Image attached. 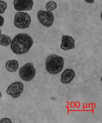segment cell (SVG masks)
Returning <instances> with one entry per match:
<instances>
[{"label":"cell","instance_id":"cell-7","mask_svg":"<svg viewBox=\"0 0 102 123\" xmlns=\"http://www.w3.org/2000/svg\"><path fill=\"white\" fill-rule=\"evenodd\" d=\"M13 5L17 11L31 10L34 5L33 0H14Z\"/></svg>","mask_w":102,"mask_h":123},{"label":"cell","instance_id":"cell-3","mask_svg":"<svg viewBox=\"0 0 102 123\" xmlns=\"http://www.w3.org/2000/svg\"><path fill=\"white\" fill-rule=\"evenodd\" d=\"M31 23V18L26 12H19L15 15L14 25L17 28L20 29H27L30 27Z\"/></svg>","mask_w":102,"mask_h":123},{"label":"cell","instance_id":"cell-18","mask_svg":"<svg viewBox=\"0 0 102 123\" xmlns=\"http://www.w3.org/2000/svg\"><path fill=\"white\" fill-rule=\"evenodd\" d=\"M1 34V29H0V35Z\"/></svg>","mask_w":102,"mask_h":123},{"label":"cell","instance_id":"cell-16","mask_svg":"<svg viewBox=\"0 0 102 123\" xmlns=\"http://www.w3.org/2000/svg\"><path fill=\"white\" fill-rule=\"evenodd\" d=\"M84 1L88 4H92L95 2V0H84Z\"/></svg>","mask_w":102,"mask_h":123},{"label":"cell","instance_id":"cell-1","mask_svg":"<svg viewBox=\"0 0 102 123\" xmlns=\"http://www.w3.org/2000/svg\"><path fill=\"white\" fill-rule=\"evenodd\" d=\"M33 44V40L29 35L20 33L13 39L10 44L12 51L16 55H21L28 52Z\"/></svg>","mask_w":102,"mask_h":123},{"label":"cell","instance_id":"cell-12","mask_svg":"<svg viewBox=\"0 0 102 123\" xmlns=\"http://www.w3.org/2000/svg\"><path fill=\"white\" fill-rule=\"evenodd\" d=\"M46 7L47 11H52L56 9L57 7V4L55 2L51 1L47 3Z\"/></svg>","mask_w":102,"mask_h":123},{"label":"cell","instance_id":"cell-15","mask_svg":"<svg viewBox=\"0 0 102 123\" xmlns=\"http://www.w3.org/2000/svg\"><path fill=\"white\" fill-rule=\"evenodd\" d=\"M4 17L0 15V27H2V26L4 25Z\"/></svg>","mask_w":102,"mask_h":123},{"label":"cell","instance_id":"cell-10","mask_svg":"<svg viewBox=\"0 0 102 123\" xmlns=\"http://www.w3.org/2000/svg\"><path fill=\"white\" fill-rule=\"evenodd\" d=\"M19 65L18 62L14 60H9L6 63L5 67L8 71L10 72H16L19 69Z\"/></svg>","mask_w":102,"mask_h":123},{"label":"cell","instance_id":"cell-13","mask_svg":"<svg viewBox=\"0 0 102 123\" xmlns=\"http://www.w3.org/2000/svg\"><path fill=\"white\" fill-rule=\"evenodd\" d=\"M7 7V4L5 2L0 1V14L5 12Z\"/></svg>","mask_w":102,"mask_h":123},{"label":"cell","instance_id":"cell-17","mask_svg":"<svg viewBox=\"0 0 102 123\" xmlns=\"http://www.w3.org/2000/svg\"><path fill=\"white\" fill-rule=\"evenodd\" d=\"M1 96H2V94H1V92H0V98H1Z\"/></svg>","mask_w":102,"mask_h":123},{"label":"cell","instance_id":"cell-11","mask_svg":"<svg viewBox=\"0 0 102 123\" xmlns=\"http://www.w3.org/2000/svg\"><path fill=\"white\" fill-rule=\"evenodd\" d=\"M11 39L10 37L5 34L0 35V45L3 46H8L11 43Z\"/></svg>","mask_w":102,"mask_h":123},{"label":"cell","instance_id":"cell-2","mask_svg":"<svg viewBox=\"0 0 102 123\" xmlns=\"http://www.w3.org/2000/svg\"><path fill=\"white\" fill-rule=\"evenodd\" d=\"M64 66V59L62 57L55 54L48 56L46 60V68L51 74L59 73L62 70Z\"/></svg>","mask_w":102,"mask_h":123},{"label":"cell","instance_id":"cell-5","mask_svg":"<svg viewBox=\"0 0 102 123\" xmlns=\"http://www.w3.org/2000/svg\"><path fill=\"white\" fill-rule=\"evenodd\" d=\"M37 18L42 25L49 28L54 23V16L51 11L39 10L37 12Z\"/></svg>","mask_w":102,"mask_h":123},{"label":"cell","instance_id":"cell-14","mask_svg":"<svg viewBox=\"0 0 102 123\" xmlns=\"http://www.w3.org/2000/svg\"><path fill=\"white\" fill-rule=\"evenodd\" d=\"M11 121L9 118H2L0 120V123H11Z\"/></svg>","mask_w":102,"mask_h":123},{"label":"cell","instance_id":"cell-4","mask_svg":"<svg viewBox=\"0 0 102 123\" xmlns=\"http://www.w3.org/2000/svg\"><path fill=\"white\" fill-rule=\"evenodd\" d=\"M36 74L35 70L32 63H28L24 65L20 69L19 75L24 81H30L32 80Z\"/></svg>","mask_w":102,"mask_h":123},{"label":"cell","instance_id":"cell-9","mask_svg":"<svg viewBox=\"0 0 102 123\" xmlns=\"http://www.w3.org/2000/svg\"><path fill=\"white\" fill-rule=\"evenodd\" d=\"M75 76H76V74L74 70L72 69L68 68L65 69L62 73L60 80L62 83L68 84V83H70L74 80Z\"/></svg>","mask_w":102,"mask_h":123},{"label":"cell","instance_id":"cell-8","mask_svg":"<svg viewBox=\"0 0 102 123\" xmlns=\"http://www.w3.org/2000/svg\"><path fill=\"white\" fill-rule=\"evenodd\" d=\"M61 49L68 50L74 49L75 48V41L74 39L68 35H63L62 37Z\"/></svg>","mask_w":102,"mask_h":123},{"label":"cell","instance_id":"cell-6","mask_svg":"<svg viewBox=\"0 0 102 123\" xmlns=\"http://www.w3.org/2000/svg\"><path fill=\"white\" fill-rule=\"evenodd\" d=\"M24 91V85L20 81H15L8 87L6 93L13 98L16 99L20 97Z\"/></svg>","mask_w":102,"mask_h":123}]
</instances>
